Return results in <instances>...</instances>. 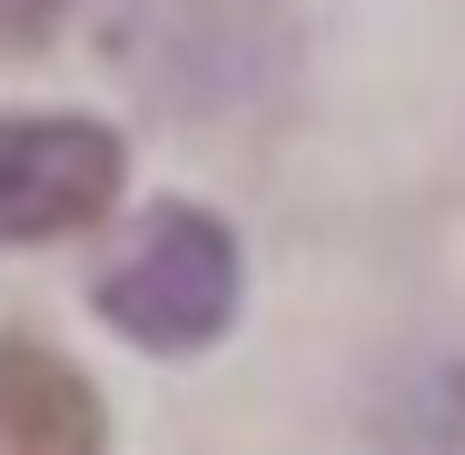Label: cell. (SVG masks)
<instances>
[{
	"instance_id": "cell-3",
	"label": "cell",
	"mask_w": 465,
	"mask_h": 455,
	"mask_svg": "<svg viewBox=\"0 0 465 455\" xmlns=\"http://www.w3.org/2000/svg\"><path fill=\"white\" fill-rule=\"evenodd\" d=\"M0 446L10 455H99L109 446L90 376L70 357H50L40 337H0Z\"/></svg>"
},
{
	"instance_id": "cell-1",
	"label": "cell",
	"mask_w": 465,
	"mask_h": 455,
	"mask_svg": "<svg viewBox=\"0 0 465 455\" xmlns=\"http://www.w3.org/2000/svg\"><path fill=\"white\" fill-rule=\"evenodd\" d=\"M238 307V238L208 218V208H159L139 228V248L99 277V317L159 357H188L228 327Z\"/></svg>"
},
{
	"instance_id": "cell-2",
	"label": "cell",
	"mask_w": 465,
	"mask_h": 455,
	"mask_svg": "<svg viewBox=\"0 0 465 455\" xmlns=\"http://www.w3.org/2000/svg\"><path fill=\"white\" fill-rule=\"evenodd\" d=\"M119 198V139L90 119H0V238H70Z\"/></svg>"
},
{
	"instance_id": "cell-4",
	"label": "cell",
	"mask_w": 465,
	"mask_h": 455,
	"mask_svg": "<svg viewBox=\"0 0 465 455\" xmlns=\"http://www.w3.org/2000/svg\"><path fill=\"white\" fill-rule=\"evenodd\" d=\"M60 10H70V0H0V50H30Z\"/></svg>"
}]
</instances>
